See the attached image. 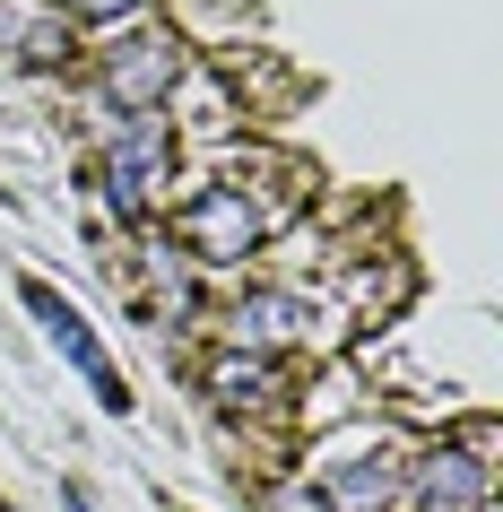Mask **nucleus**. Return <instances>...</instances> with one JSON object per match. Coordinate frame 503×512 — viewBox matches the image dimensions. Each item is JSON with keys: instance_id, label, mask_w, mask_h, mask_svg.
<instances>
[{"instance_id": "7ed1b4c3", "label": "nucleus", "mask_w": 503, "mask_h": 512, "mask_svg": "<svg viewBox=\"0 0 503 512\" xmlns=\"http://www.w3.org/2000/svg\"><path fill=\"white\" fill-rule=\"evenodd\" d=\"M183 243L200 261H243V252L261 243V217H252V200H243L235 183H217V191H200L183 209Z\"/></svg>"}, {"instance_id": "0eeeda50", "label": "nucleus", "mask_w": 503, "mask_h": 512, "mask_svg": "<svg viewBox=\"0 0 503 512\" xmlns=\"http://www.w3.org/2000/svg\"><path fill=\"white\" fill-rule=\"evenodd\" d=\"M391 460H382V452H356V460H339V469H330V495H339V504L347 512H382V504H391Z\"/></svg>"}, {"instance_id": "f03ea898", "label": "nucleus", "mask_w": 503, "mask_h": 512, "mask_svg": "<svg viewBox=\"0 0 503 512\" xmlns=\"http://www.w3.org/2000/svg\"><path fill=\"white\" fill-rule=\"evenodd\" d=\"M27 313L44 322V339H53V348L70 356V365H79L87 382H96V400H105V408H131V391H122V374H113V356L96 348V339H87V322L53 296V287H44V278H27Z\"/></svg>"}, {"instance_id": "20e7f679", "label": "nucleus", "mask_w": 503, "mask_h": 512, "mask_svg": "<svg viewBox=\"0 0 503 512\" xmlns=\"http://www.w3.org/2000/svg\"><path fill=\"white\" fill-rule=\"evenodd\" d=\"M165 87H174V44H165V35H131V44L105 61V96L122 113H148Z\"/></svg>"}, {"instance_id": "1a4fd4ad", "label": "nucleus", "mask_w": 503, "mask_h": 512, "mask_svg": "<svg viewBox=\"0 0 503 512\" xmlns=\"http://www.w3.org/2000/svg\"><path fill=\"white\" fill-rule=\"evenodd\" d=\"M70 9H87V18H113V9H139V0H70Z\"/></svg>"}, {"instance_id": "9d476101", "label": "nucleus", "mask_w": 503, "mask_h": 512, "mask_svg": "<svg viewBox=\"0 0 503 512\" xmlns=\"http://www.w3.org/2000/svg\"><path fill=\"white\" fill-rule=\"evenodd\" d=\"M278 512H321V504H313V495H295V486H287V495H278Z\"/></svg>"}, {"instance_id": "f257e3e1", "label": "nucleus", "mask_w": 503, "mask_h": 512, "mask_svg": "<svg viewBox=\"0 0 503 512\" xmlns=\"http://www.w3.org/2000/svg\"><path fill=\"white\" fill-rule=\"evenodd\" d=\"M165 165H174V139H165V122H148V113H139L131 131L113 139V157H105V191H113V209H122V217H148V209H157Z\"/></svg>"}, {"instance_id": "39448f33", "label": "nucleus", "mask_w": 503, "mask_h": 512, "mask_svg": "<svg viewBox=\"0 0 503 512\" xmlns=\"http://www.w3.org/2000/svg\"><path fill=\"white\" fill-rule=\"evenodd\" d=\"M477 504H486V460L469 452L417 460V512H477Z\"/></svg>"}, {"instance_id": "423d86ee", "label": "nucleus", "mask_w": 503, "mask_h": 512, "mask_svg": "<svg viewBox=\"0 0 503 512\" xmlns=\"http://www.w3.org/2000/svg\"><path fill=\"white\" fill-rule=\"evenodd\" d=\"M304 322H313V313H304L295 296H243V304H235V339H243V348H278V339H304Z\"/></svg>"}, {"instance_id": "6e6552de", "label": "nucleus", "mask_w": 503, "mask_h": 512, "mask_svg": "<svg viewBox=\"0 0 503 512\" xmlns=\"http://www.w3.org/2000/svg\"><path fill=\"white\" fill-rule=\"evenodd\" d=\"M217 391H226V400H252V391H261V365H252V356H243V365H217Z\"/></svg>"}, {"instance_id": "9b49d317", "label": "nucleus", "mask_w": 503, "mask_h": 512, "mask_svg": "<svg viewBox=\"0 0 503 512\" xmlns=\"http://www.w3.org/2000/svg\"><path fill=\"white\" fill-rule=\"evenodd\" d=\"M70 512H96V504H87V486H70Z\"/></svg>"}]
</instances>
